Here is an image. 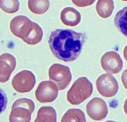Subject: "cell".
<instances>
[{
    "mask_svg": "<svg viewBox=\"0 0 127 122\" xmlns=\"http://www.w3.org/2000/svg\"><path fill=\"white\" fill-rule=\"evenodd\" d=\"M96 88L100 95L104 97H113L117 94L119 85L115 77L110 73L100 75L96 80Z\"/></svg>",
    "mask_w": 127,
    "mask_h": 122,
    "instance_id": "obj_5",
    "label": "cell"
},
{
    "mask_svg": "<svg viewBox=\"0 0 127 122\" xmlns=\"http://www.w3.org/2000/svg\"><path fill=\"white\" fill-rule=\"evenodd\" d=\"M123 56H124V58H125L126 61H127V45L125 46V48H124V50H123Z\"/></svg>",
    "mask_w": 127,
    "mask_h": 122,
    "instance_id": "obj_23",
    "label": "cell"
},
{
    "mask_svg": "<svg viewBox=\"0 0 127 122\" xmlns=\"http://www.w3.org/2000/svg\"><path fill=\"white\" fill-rule=\"evenodd\" d=\"M35 109L34 102L28 98H20L13 102L9 122H30Z\"/></svg>",
    "mask_w": 127,
    "mask_h": 122,
    "instance_id": "obj_3",
    "label": "cell"
},
{
    "mask_svg": "<svg viewBox=\"0 0 127 122\" xmlns=\"http://www.w3.org/2000/svg\"><path fill=\"white\" fill-rule=\"evenodd\" d=\"M16 59L10 53L0 55V82L5 83L9 80L11 73L15 70Z\"/></svg>",
    "mask_w": 127,
    "mask_h": 122,
    "instance_id": "obj_10",
    "label": "cell"
},
{
    "mask_svg": "<svg viewBox=\"0 0 127 122\" xmlns=\"http://www.w3.org/2000/svg\"><path fill=\"white\" fill-rule=\"evenodd\" d=\"M121 80H122V83H123L124 88H125V89H127V68L122 72Z\"/></svg>",
    "mask_w": 127,
    "mask_h": 122,
    "instance_id": "obj_22",
    "label": "cell"
},
{
    "mask_svg": "<svg viewBox=\"0 0 127 122\" xmlns=\"http://www.w3.org/2000/svg\"><path fill=\"white\" fill-rule=\"evenodd\" d=\"M19 5L20 4L18 0H0V8L9 14L17 12Z\"/></svg>",
    "mask_w": 127,
    "mask_h": 122,
    "instance_id": "obj_19",
    "label": "cell"
},
{
    "mask_svg": "<svg viewBox=\"0 0 127 122\" xmlns=\"http://www.w3.org/2000/svg\"><path fill=\"white\" fill-rule=\"evenodd\" d=\"M58 86L51 80H45L39 83L35 91V97L40 103L53 102L58 96Z\"/></svg>",
    "mask_w": 127,
    "mask_h": 122,
    "instance_id": "obj_7",
    "label": "cell"
},
{
    "mask_svg": "<svg viewBox=\"0 0 127 122\" xmlns=\"http://www.w3.org/2000/svg\"><path fill=\"white\" fill-rule=\"evenodd\" d=\"M114 23L119 31L127 37V6L123 7L116 13L114 17Z\"/></svg>",
    "mask_w": 127,
    "mask_h": 122,
    "instance_id": "obj_16",
    "label": "cell"
},
{
    "mask_svg": "<svg viewBox=\"0 0 127 122\" xmlns=\"http://www.w3.org/2000/svg\"><path fill=\"white\" fill-rule=\"evenodd\" d=\"M72 3L78 7H87V6H90L92 5L95 0H71Z\"/></svg>",
    "mask_w": 127,
    "mask_h": 122,
    "instance_id": "obj_21",
    "label": "cell"
},
{
    "mask_svg": "<svg viewBox=\"0 0 127 122\" xmlns=\"http://www.w3.org/2000/svg\"><path fill=\"white\" fill-rule=\"evenodd\" d=\"M101 66L105 72L110 74L119 73L123 68V61L115 51H108L101 57Z\"/></svg>",
    "mask_w": 127,
    "mask_h": 122,
    "instance_id": "obj_9",
    "label": "cell"
},
{
    "mask_svg": "<svg viewBox=\"0 0 127 122\" xmlns=\"http://www.w3.org/2000/svg\"><path fill=\"white\" fill-rule=\"evenodd\" d=\"M34 122H57L56 110L52 106L40 107Z\"/></svg>",
    "mask_w": 127,
    "mask_h": 122,
    "instance_id": "obj_14",
    "label": "cell"
},
{
    "mask_svg": "<svg viewBox=\"0 0 127 122\" xmlns=\"http://www.w3.org/2000/svg\"><path fill=\"white\" fill-rule=\"evenodd\" d=\"M42 37H43L42 28L39 26V24L33 22L32 26L29 29L27 34L22 38V40L29 45H35L42 40Z\"/></svg>",
    "mask_w": 127,
    "mask_h": 122,
    "instance_id": "obj_13",
    "label": "cell"
},
{
    "mask_svg": "<svg viewBox=\"0 0 127 122\" xmlns=\"http://www.w3.org/2000/svg\"><path fill=\"white\" fill-rule=\"evenodd\" d=\"M32 23L33 22L28 17H26L24 15H18V16H15L11 20L10 30L16 37L22 39L29 31V29L32 26Z\"/></svg>",
    "mask_w": 127,
    "mask_h": 122,
    "instance_id": "obj_11",
    "label": "cell"
},
{
    "mask_svg": "<svg viewBox=\"0 0 127 122\" xmlns=\"http://www.w3.org/2000/svg\"><path fill=\"white\" fill-rule=\"evenodd\" d=\"M49 79L53 81L59 88V90H64L67 88L72 79L70 68L63 64L54 63L49 67L48 71Z\"/></svg>",
    "mask_w": 127,
    "mask_h": 122,
    "instance_id": "obj_4",
    "label": "cell"
},
{
    "mask_svg": "<svg viewBox=\"0 0 127 122\" xmlns=\"http://www.w3.org/2000/svg\"><path fill=\"white\" fill-rule=\"evenodd\" d=\"M124 112H125L126 115H127V98H126V100H125V102H124Z\"/></svg>",
    "mask_w": 127,
    "mask_h": 122,
    "instance_id": "obj_24",
    "label": "cell"
},
{
    "mask_svg": "<svg viewBox=\"0 0 127 122\" xmlns=\"http://www.w3.org/2000/svg\"><path fill=\"white\" fill-rule=\"evenodd\" d=\"M107 122H115V121H107Z\"/></svg>",
    "mask_w": 127,
    "mask_h": 122,
    "instance_id": "obj_25",
    "label": "cell"
},
{
    "mask_svg": "<svg viewBox=\"0 0 127 122\" xmlns=\"http://www.w3.org/2000/svg\"><path fill=\"white\" fill-rule=\"evenodd\" d=\"M93 85L86 77L77 78L67 92V101L72 105H79L91 96Z\"/></svg>",
    "mask_w": 127,
    "mask_h": 122,
    "instance_id": "obj_2",
    "label": "cell"
},
{
    "mask_svg": "<svg viewBox=\"0 0 127 122\" xmlns=\"http://www.w3.org/2000/svg\"><path fill=\"white\" fill-rule=\"evenodd\" d=\"M60 19L67 26H76L81 21V14L75 8L65 7L60 13Z\"/></svg>",
    "mask_w": 127,
    "mask_h": 122,
    "instance_id": "obj_12",
    "label": "cell"
},
{
    "mask_svg": "<svg viewBox=\"0 0 127 122\" xmlns=\"http://www.w3.org/2000/svg\"><path fill=\"white\" fill-rule=\"evenodd\" d=\"M49 0H28V8L34 14H44L49 9Z\"/></svg>",
    "mask_w": 127,
    "mask_h": 122,
    "instance_id": "obj_18",
    "label": "cell"
},
{
    "mask_svg": "<svg viewBox=\"0 0 127 122\" xmlns=\"http://www.w3.org/2000/svg\"><path fill=\"white\" fill-rule=\"evenodd\" d=\"M87 115L94 121L103 120L108 114V107L106 102L99 97L91 99L86 105Z\"/></svg>",
    "mask_w": 127,
    "mask_h": 122,
    "instance_id": "obj_8",
    "label": "cell"
},
{
    "mask_svg": "<svg viewBox=\"0 0 127 122\" xmlns=\"http://www.w3.org/2000/svg\"><path fill=\"white\" fill-rule=\"evenodd\" d=\"M86 36L71 29H56L51 32L48 44L52 54L65 62L76 60L83 48Z\"/></svg>",
    "mask_w": 127,
    "mask_h": 122,
    "instance_id": "obj_1",
    "label": "cell"
},
{
    "mask_svg": "<svg viewBox=\"0 0 127 122\" xmlns=\"http://www.w3.org/2000/svg\"><path fill=\"white\" fill-rule=\"evenodd\" d=\"M114 10V1L113 0H97L96 3V12L102 18H108L111 16Z\"/></svg>",
    "mask_w": 127,
    "mask_h": 122,
    "instance_id": "obj_15",
    "label": "cell"
},
{
    "mask_svg": "<svg viewBox=\"0 0 127 122\" xmlns=\"http://www.w3.org/2000/svg\"><path fill=\"white\" fill-rule=\"evenodd\" d=\"M61 122H86V117L81 109H68L62 116Z\"/></svg>",
    "mask_w": 127,
    "mask_h": 122,
    "instance_id": "obj_17",
    "label": "cell"
},
{
    "mask_svg": "<svg viewBox=\"0 0 127 122\" xmlns=\"http://www.w3.org/2000/svg\"><path fill=\"white\" fill-rule=\"evenodd\" d=\"M7 102H8V99H7L6 93L0 88V113H2L6 109Z\"/></svg>",
    "mask_w": 127,
    "mask_h": 122,
    "instance_id": "obj_20",
    "label": "cell"
},
{
    "mask_svg": "<svg viewBox=\"0 0 127 122\" xmlns=\"http://www.w3.org/2000/svg\"><path fill=\"white\" fill-rule=\"evenodd\" d=\"M122 1H127V0H122Z\"/></svg>",
    "mask_w": 127,
    "mask_h": 122,
    "instance_id": "obj_26",
    "label": "cell"
},
{
    "mask_svg": "<svg viewBox=\"0 0 127 122\" xmlns=\"http://www.w3.org/2000/svg\"><path fill=\"white\" fill-rule=\"evenodd\" d=\"M35 82L36 79L32 72L29 70H22L13 77L12 87L19 93H26L33 89Z\"/></svg>",
    "mask_w": 127,
    "mask_h": 122,
    "instance_id": "obj_6",
    "label": "cell"
}]
</instances>
